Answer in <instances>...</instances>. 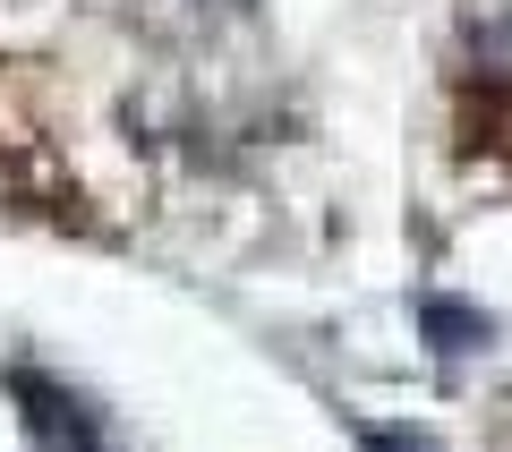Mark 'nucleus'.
Here are the masks:
<instances>
[{"label": "nucleus", "instance_id": "obj_1", "mask_svg": "<svg viewBox=\"0 0 512 452\" xmlns=\"http://www.w3.org/2000/svg\"><path fill=\"white\" fill-rule=\"evenodd\" d=\"M18 393L35 401V435H43V452H111L103 435H94V418L77 410L69 393H52V384H35V376H26Z\"/></svg>", "mask_w": 512, "mask_h": 452}, {"label": "nucleus", "instance_id": "obj_2", "mask_svg": "<svg viewBox=\"0 0 512 452\" xmlns=\"http://www.w3.org/2000/svg\"><path fill=\"white\" fill-rule=\"evenodd\" d=\"M427 333H444L436 350H470V342H487V316H470V308H427Z\"/></svg>", "mask_w": 512, "mask_h": 452}]
</instances>
